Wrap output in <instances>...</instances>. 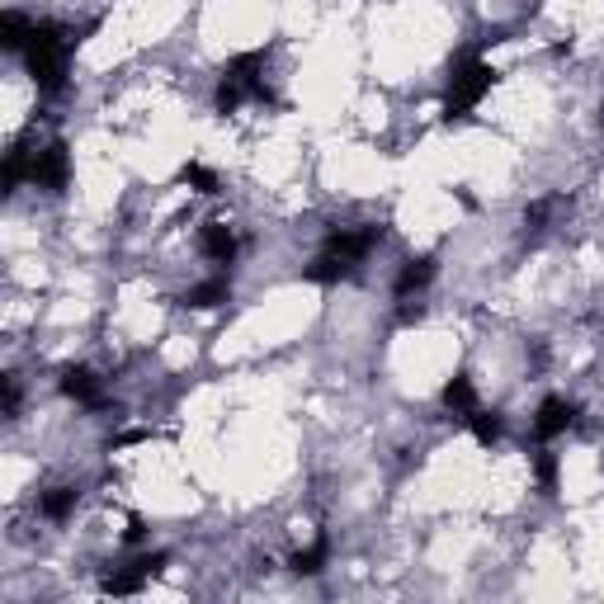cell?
Listing matches in <instances>:
<instances>
[{"instance_id": "1", "label": "cell", "mask_w": 604, "mask_h": 604, "mask_svg": "<svg viewBox=\"0 0 604 604\" xmlns=\"http://www.w3.org/2000/svg\"><path fill=\"white\" fill-rule=\"evenodd\" d=\"M76 29L57 24V20H38L34 34H29L24 47V61H29V76H34L38 94H61L67 90V67H71V53H76Z\"/></svg>"}, {"instance_id": "2", "label": "cell", "mask_w": 604, "mask_h": 604, "mask_svg": "<svg viewBox=\"0 0 604 604\" xmlns=\"http://www.w3.org/2000/svg\"><path fill=\"white\" fill-rule=\"evenodd\" d=\"M275 104V94L265 86V53L250 47V53H236L227 67L217 76V90H213V104L217 114H236L242 104Z\"/></svg>"}, {"instance_id": "3", "label": "cell", "mask_w": 604, "mask_h": 604, "mask_svg": "<svg viewBox=\"0 0 604 604\" xmlns=\"http://www.w3.org/2000/svg\"><path fill=\"white\" fill-rule=\"evenodd\" d=\"M496 81H501V71L491 67V61H482L477 53H463L454 61V71H449V90H444V123L468 119L472 109L491 94Z\"/></svg>"}, {"instance_id": "4", "label": "cell", "mask_w": 604, "mask_h": 604, "mask_svg": "<svg viewBox=\"0 0 604 604\" xmlns=\"http://www.w3.org/2000/svg\"><path fill=\"white\" fill-rule=\"evenodd\" d=\"M373 246H383V227H378V222H359V227H331L322 250H331V256H340L359 269L373 256Z\"/></svg>"}, {"instance_id": "5", "label": "cell", "mask_w": 604, "mask_h": 604, "mask_svg": "<svg viewBox=\"0 0 604 604\" xmlns=\"http://www.w3.org/2000/svg\"><path fill=\"white\" fill-rule=\"evenodd\" d=\"M29 180H34L38 189H47V194H61V189H67V180H71V152H67V142H47L43 152H34Z\"/></svg>"}, {"instance_id": "6", "label": "cell", "mask_w": 604, "mask_h": 604, "mask_svg": "<svg viewBox=\"0 0 604 604\" xmlns=\"http://www.w3.org/2000/svg\"><path fill=\"white\" fill-rule=\"evenodd\" d=\"M166 562H170V552H142V558H133L123 571L104 577V595H137L142 585H147Z\"/></svg>"}, {"instance_id": "7", "label": "cell", "mask_w": 604, "mask_h": 604, "mask_svg": "<svg viewBox=\"0 0 604 604\" xmlns=\"http://www.w3.org/2000/svg\"><path fill=\"white\" fill-rule=\"evenodd\" d=\"M61 396L76 406H86V411H104V388H100V378H94L90 369H61Z\"/></svg>"}, {"instance_id": "8", "label": "cell", "mask_w": 604, "mask_h": 604, "mask_svg": "<svg viewBox=\"0 0 604 604\" xmlns=\"http://www.w3.org/2000/svg\"><path fill=\"white\" fill-rule=\"evenodd\" d=\"M571 425H577V402H567V396H544V406H538V416H534L538 439H558L571 430Z\"/></svg>"}, {"instance_id": "9", "label": "cell", "mask_w": 604, "mask_h": 604, "mask_svg": "<svg viewBox=\"0 0 604 604\" xmlns=\"http://www.w3.org/2000/svg\"><path fill=\"white\" fill-rule=\"evenodd\" d=\"M435 275H439V260H435V256H411L402 269H396L392 293H396V298H416L421 289H430Z\"/></svg>"}, {"instance_id": "10", "label": "cell", "mask_w": 604, "mask_h": 604, "mask_svg": "<svg viewBox=\"0 0 604 604\" xmlns=\"http://www.w3.org/2000/svg\"><path fill=\"white\" fill-rule=\"evenodd\" d=\"M199 250L213 265H232L236 260V232L227 227V222H203V227H199Z\"/></svg>"}, {"instance_id": "11", "label": "cell", "mask_w": 604, "mask_h": 604, "mask_svg": "<svg viewBox=\"0 0 604 604\" xmlns=\"http://www.w3.org/2000/svg\"><path fill=\"white\" fill-rule=\"evenodd\" d=\"M180 302H184L189 312H213V307H222V302H232V279H227V275L203 279V283H194V289H189Z\"/></svg>"}, {"instance_id": "12", "label": "cell", "mask_w": 604, "mask_h": 604, "mask_svg": "<svg viewBox=\"0 0 604 604\" xmlns=\"http://www.w3.org/2000/svg\"><path fill=\"white\" fill-rule=\"evenodd\" d=\"M439 402L444 406H449L454 411V416H472V411H477V388H472V378L468 373H454L449 378V383H444V392H439Z\"/></svg>"}, {"instance_id": "13", "label": "cell", "mask_w": 604, "mask_h": 604, "mask_svg": "<svg viewBox=\"0 0 604 604\" xmlns=\"http://www.w3.org/2000/svg\"><path fill=\"white\" fill-rule=\"evenodd\" d=\"M349 275H355V265L340 260V256H331V250H322V256L302 269V279H307V283H340V279H349Z\"/></svg>"}, {"instance_id": "14", "label": "cell", "mask_w": 604, "mask_h": 604, "mask_svg": "<svg viewBox=\"0 0 604 604\" xmlns=\"http://www.w3.org/2000/svg\"><path fill=\"white\" fill-rule=\"evenodd\" d=\"M76 501H81V491H76V486H53V491H43V496H38V511H43V519L61 524L76 511Z\"/></svg>"}, {"instance_id": "15", "label": "cell", "mask_w": 604, "mask_h": 604, "mask_svg": "<svg viewBox=\"0 0 604 604\" xmlns=\"http://www.w3.org/2000/svg\"><path fill=\"white\" fill-rule=\"evenodd\" d=\"M326 558H331V538H316V544H307V548H298V552H293L289 567L298 571V577H322Z\"/></svg>"}, {"instance_id": "16", "label": "cell", "mask_w": 604, "mask_h": 604, "mask_svg": "<svg viewBox=\"0 0 604 604\" xmlns=\"http://www.w3.org/2000/svg\"><path fill=\"white\" fill-rule=\"evenodd\" d=\"M468 430H472V439L482 444V449H491V444L505 439V421L496 416V411H482V406H477L472 416H468Z\"/></svg>"}, {"instance_id": "17", "label": "cell", "mask_w": 604, "mask_h": 604, "mask_svg": "<svg viewBox=\"0 0 604 604\" xmlns=\"http://www.w3.org/2000/svg\"><path fill=\"white\" fill-rule=\"evenodd\" d=\"M29 34H34V20H24L20 10H5V14H0V43H5L10 53H24Z\"/></svg>"}, {"instance_id": "18", "label": "cell", "mask_w": 604, "mask_h": 604, "mask_svg": "<svg viewBox=\"0 0 604 604\" xmlns=\"http://www.w3.org/2000/svg\"><path fill=\"white\" fill-rule=\"evenodd\" d=\"M180 184H189L194 194H217V175H213L209 166H199V161L180 166Z\"/></svg>"}, {"instance_id": "19", "label": "cell", "mask_w": 604, "mask_h": 604, "mask_svg": "<svg viewBox=\"0 0 604 604\" xmlns=\"http://www.w3.org/2000/svg\"><path fill=\"white\" fill-rule=\"evenodd\" d=\"M534 477H538V491H544V496H552V491H558V454L538 449V454H534Z\"/></svg>"}, {"instance_id": "20", "label": "cell", "mask_w": 604, "mask_h": 604, "mask_svg": "<svg viewBox=\"0 0 604 604\" xmlns=\"http://www.w3.org/2000/svg\"><path fill=\"white\" fill-rule=\"evenodd\" d=\"M29 166H34V161H24V152L14 147V152L5 156V189H14L20 180H29Z\"/></svg>"}, {"instance_id": "21", "label": "cell", "mask_w": 604, "mask_h": 604, "mask_svg": "<svg viewBox=\"0 0 604 604\" xmlns=\"http://www.w3.org/2000/svg\"><path fill=\"white\" fill-rule=\"evenodd\" d=\"M552 209H558V199H538V203H529V209H524V227H544V222H548V213Z\"/></svg>"}, {"instance_id": "22", "label": "cell", "mask_w": 604, "mask_h": 604, "mask_svg": "<svg viewBox=\"0 0 604 604\" xmlns=\"http://www.w3.org/2000/svg\"><path fill=\"white\" fill-rule=\"evenodd\" d=\"M20 411V388H14V378H5V416Z\"/></svg>"}, {"instance_id": "23", "label": "cell", "mask_w": 604, "mask_h": 604, "mask_svg": "<svg viewBox=\"0 0 604 604\" xmlns=\"http://www.w3.org/2000/svg\"><path fill=\"white\" fill-rule=\"evenodd\" d=\"M142 534H147V524H142V519L133 515V519H128V529H123V538H128V544H137V538H142Z\"/></svg>"}]
</instances>
